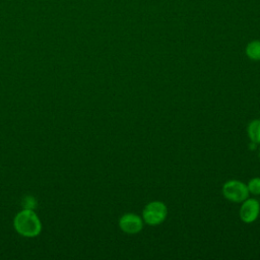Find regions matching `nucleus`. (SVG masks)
I'll return each instance as SVG.
<instances>
[{"mask_svg":"<svg viewBox=\"0 0 260 260\" xmlns=\"http://www.w3.org/2000/svg\"><path fill=\"white\" fill-rule=\"evenodd\" d=\"M248 190L254 194L259 195L260 194V178H253L249 184H248Z\"/></svg>","mask_w":260,"mask_h":260,"instance_id":"nucleus-8","label":"nucleus"},{"mask_svg":"<svg viewBox=\"0 0 260 260\" xmlns=\"http://www.w3.org/2000/svg\"><path fill=\"white\" fill-rule=\"evenodd\" d=\"M222 193L226 199L233 202H242L248 198L249 190L243 182L231 180L223 185Z\"/></svg>","mask_w":260,"mask_h":260,"instance_id":"nucleus-3","label":"nucleus"},{"mask_svg":"<svg viewBox=\"0 0 260 260\" xmlns=\"http://www.w3.org/2000/svg\"><path fill=\"white\" fill-rule=\"evenodd\" d=\"M14 228L22 236L35 237L41 232V222L31 209H24L14 218Z\"/></svg>","mask_w":260,"mask_h":260,"instance_id":"nucleus-1","label":"nucleus"},{"mask_svg":"<svg viewBox=\"0 0 260 260\" xmlns=\"http://www.w3.org/2000/svg\"><path fill=\"white\" fill-rule=\"evenodd\" d=\"M260 212V204L256 199H246L240 209V217L244 222L251 223L258 217Z\"/></svg>","mask_w":260,"mask_h":260,"instance_id":"nucleus-4","label":"nucleus"},{"mask_svg":"<svg viewBox=\"0 0 260 260\" xmlns=\"http://www.w3.org/2000/svg\"><path fill=\"white\" fill-rule=\"evenodd\" d=\"M119 226L127 234H137L142 228V219L140 216L134 213H126L119 220Z\"/></svg>","mask_w":260,"mask_h":260,"instance_id":"nucleus-5","label":"nucleus"},{"mask_svg":"<svg viewBox=\"0 0 260 260\" xmlns=\"http://www.w3.org/2000/svg\"><path fill=\"white\" fill-rule=\"evenodd\" d=\"M259 156H260V152H259Z\"/></svg>","mask_w":260,"mask_h":260,"instance_id":"nucleus-9","label":"nucleus"},{"mask_svg":"<svg viewBox=\"0 0 260 260\" xmlns=\"http://www.w3.org/2000/svg\"><path fill=\"white\" fill-rule=\"evenodd\" d=\"M246 54L252 60H260V41L251 42L246 48Z\"/></svg>","mask_w":260,"mask_h":260,"instance_id":"nucleus-7","label":"nucleus"},{"mask_svg":"<svg viewBox=\"0 0 260 260\" xmlns=\"http://www.w3.org/2000/svg\"><path fill=\"white\" fill-rule=\"evenodd\" d=\"M248 134L253 143H260V120H253L248 126Z\"/></svg>","mask_w":260,"mask_h":260,"instance_id":"nucleus-6","label":"nucleus"},{"mask_svg":"<svg viewBox=\"0 0 260 260\" xmlns=\"http://www.w3.org/2000/svg\"><path fill=\"white\" fill-rule=\"evenodd\" d=\"M168 214L167 206L160 201H152L148 203L142 212L143 219L150 225L161 223Z\"/></svg>","mask_w":260,"mask_h":260,"instance_id":"nucleus-2","label":"nucleus"}]
</instances>
